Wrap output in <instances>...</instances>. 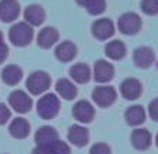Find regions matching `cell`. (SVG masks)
<instances>
[{
  "label": "cell",
  "instance_id": "obj_1",
  "mask_svg": "<svg viewBox=\"0 0 158 154\" xmlns=\"http://www.w3.org/2000/svg\"><path fill=\"white\" fill-rule=\"evenodd\" d=\"M32 39H34V30L25 21L15 23L9 30V41L14 46L18 48L28 46L32 42Z\"/></svg>",
  "mask_w": 158,
  "mask_h": 154
},
{
  "label": "cell",
  "instance_id": "obj_2",
  "mask_svg": "<svg viewBox=\"0 0 158 154\" xmlns=\"http://www.w3.org/2000/svg\"><path fill=\"white\" fill-rule=\"evenodd\" d=\"M52 84V79L46 71L44 70H36L28 76L27 81H25V87L30 91L31 95H42L49 90Z\"/></svg>",
  "mask_w": 158,
  "mask_h": 154
},
{
  "label": "cell",
  "instance_id": "obj_3",
  "mask_svg": "<svg viewBox=\"0 0 158 154\" xmlns=\"http://www.w3.org/2000/svg\"><path fill=\"white\" fill-rule=\"evenodd\" d=\"M60 111V101L52 92L42 94V97L36 102V112L42 119H53Z\"/></svg>",
  "mask_w": 158,
  "mask_h": 154
},
{
  "label": "cell",
  "instance_id": "obj_4",
  "mask_svg": "<svg viewBox=\"0 0 158 154\" xmlns=\"http://www.w3.org/2000/svg\"><path fill=\"white\" fill-rule=\"evenodd\" d=\"M141 25H143V21L140 15L133 11L125 13L118 20V28L125 35H136L141 30Z\"/></svg>",
  "mask_w": 158,
  "mask_h": 154
},
{
  "label": "cell",
  "instance_id": "obj_5",
  "mask_svg": "<svg viewBox=\"0 0 158 154\" xmlns=\"http://www.w3.org/2000/svg\"><path fill=\"white\" fill-rule=\"evenodd\" d=\"M32 98L23 90H15L9 95V105L17 113H28L32 109Z\"/></svg>",
  "mask_w": 158,
  "mask_h": 154
},
{
  "label": "cell",
  "instance_id": "obj_6",
  "mask_svg": "<svg viewBox=\"0 0 158 154\" xmlns=\"http://www.w3.org/2000/svg\"><path fill=\"white\" fill-rule=\"evenodd\" d=\"M118 92L112 86H98L93 91V101L99 108H109L116 101Z\"/></svg>",
  "mask_w": 158,
  "mask_h": 154
},
{
  "label": "cell",
  "instance_id": "obj_7",
  "mask_svg": "<svg viewBox=\"0 0 158 154\" xmlns=\"http://www.w3.org/2000/svg\"><path fill=\"white\" fill-rule=\"evenodd\" d=\"M72 113H73V118L76 121H78L80 123H89L95 118V108L93 107V104L89 101L80 100L74 104Z\"/></svg>",
  "mask_w": 158,
  "mask_h": 154
},
{
  "label": "cell",
  "instance_id": "obj_8",
  "mask_svg": "<svg viewBox=\"0 0 158 154\" xmlns=\"http://www.w3.org/2000/svg\"><path fill=\"white\" fill-rule=\"evenodd\" d=\"M115 24L112 20L109 18H98L91 25V32L99 41H106V39H110L115 34Z\"/></svg>",
  "mask_w": 158,
  "mask_h": 154
},
{
  "label": "cell",
  "instance_id": "obj_9",
  "mask_svg": "<svg viewBox=\"0 0 158 154\" xmlns=\"http://www.w3.org/2000/svg\"><path fill=\"white\" fill-rule=\"evenodd\" d=\"M119 92L125 100L134 101L141 97L143 94V84L140 80L134 79V77H129L126 80H123L119 86Z\"/></svg>",
  "mask_w": 158,
  "mask_h": 154
},
{
  "label": "cell",
  "instance_id": "obj_10",
  "mask_svg": "<svg viewBox=\"0 0 158 154\" xmlns=\"http://www.w3.org/2000/svg\"><path fill=\"white\" fill-rule=\"evenodd\" d=\"M115 76V67L112 63L108 60H97L94 63V70H93V77L94 80L99 84H106L109 83Z\"/></svg>",
  "mask_w": 158,
  "mask_h": 154
},
{
  "label": "cell",
  "instance_id": "obj_11",
  "mask_svg": "<svg viewBox=\"0 0 158 154\" xmlns=\"http://www.w3.org/2000/svg\"><path fill=\"white\" fill-rule=\"evenodd\" d=\"M21 6L17 0H0V21L13 23L20 17Z\"/></svg>",
  "mask_w": 158,
  "mask_h": 154
},
{
  "label": "cell",
  "instance_id": "obj_12",
  "mask_svg": "<svg viewBox=\"0 0 158 154\" xmlns=\"http://www.w3.org/2000/svg\"><path fill=\"white\" fill-rule=\"evenodd\" d=\"M155 60L154 50L148 46H139L133 52V63L139 69H148Z\"/></svg>",
  "mask_w": 158,
  "mask_h": 154
},
{
  "label": "cell",
  "instance_id": "obj_13",
  "mask_svg": "<svg viewBox=\"0 0 158 154\" xmlns=\"http://www.w3.org/2000/svg\"><path fill=\"white\" fill-rule=\"evenodd\" d=\"M67 139L76 147H84L89 142V132L81 125H72L67 130Z\"/></svg>",
  "mask_w": 158,
  "mask_h": 154
},
{
  "label": "cell",
  "instance_id": "obj_14",
  "mask_svg": "<svg viewBox=\"0 0 158 154\" xmlns=\"http://www.w3.org/2000/svg\"><path fill=\"white\" fill-rule=\"evenodd\" d=\"M130 142H131V146H133L136 150L144 151V150H147V148H150V146H151L152 136L144 127H136L130 135Z\"/></svg>",
  "mask_w": 158,
  "mask_h": 154
},
{
  "label": "cell",
  "instance_id": "obj_15",
  "mask_svg": "<svg viewBox=\"0 0 158 154\" xmlns=\"http://www.w3.org/2000/svg\"><path fill=\"white\" fill-rule=\"evenodd\" d=\"M46 18V13H45L44 7L39 4H30L25 7L24 10V21L30 24L31 27H39L42 25Z\"/></svg>",
  "mask_w": 158,
  "mask_h": 154
},
{
  "label": "cell",
  "instance_id": "obj_16",
  "mask_svg": "<svg viewBox=\"0 0 158 154\" xmlns=\"http://www.w3.org/2000/svg\"><path fill=\"white\" fill-rule=\"evenodd\" d=\"M59 41V31L55 27H44L36 35V44L42 49H49Z\"/></svg>",
  "mask_w": 158,
  "mask_h": 154
},
{
  "label": "cell",
  "instance_id": "obj_17",
  "mask_svg": "<svg viewBox=\"0 0 158 154\" xmlns=\"http://www.w3.org/2000/svg\"><path fill=\"white\" fill-rule=\"evenodd\" d=\"M55 56L57 60L63 63L72 62L77 56V46L72 41H63L57 44V46L55 48Z\"/></svg>",
  "mask_w": 158,
  "mask_h": 154
},
{
  "label": "cell",
  "instance_id": "obj_18",
  "mask_svg": "<svg viewBox=\"0 0 158 154\" xmlns=\"http://www.w3.org/2000/svg\"><path fill=\"white\" fill-rule=\"evenodd\" d=\"M9 133L11 135L14 139H25L28 135L31 133V125L27 119L17 116V118L11 119L9 125Z\"/></svg>",
  "mask_w": 158,
  "mask_h": 154
},
{
  "label": "cell",
  "instance_id": "obj_19",
  "mask_svg": "<svg viewBox=\"0 0 158 154\" xmlns=\"http://www.w3.org/2000/svg\"><path fill=\"white\" fill-rule=\"evenodd\" d=\"M69 74L72 77V80L77 84H87L91 80V69L87 63H76L70 67Z\"/></svg>",
  "mask_w": 158,
  "mask_h": 154
},
{
  "label": "cell",
  "instance_id": "obj_20",
  "mask_svg": "<svg viewBox=\"0 0 158 154\" xmlns=\"http://www.w3.org/2000/svg\"><path fill=\"white\" fill-rule=\"evenodd\" d=\"M146 115L147 113H146L144 107H141V105H131L125 112L126 123H127L129 126L137 127L146 122Z\"/></svg>",
  "mask_w": 158,
  "mask_h": 154
},
{
  "label": "cell",
  "instance_id": "obj_21",
  "mask_svg": "<svg viewBox=\"0 0 158 154\" xmlns=\"http://www.w3.org/2000/svg\"><path fill=\"white\" fill-rule=\"evenodd\" d=\"M59 140V133L53 126H41L35 133V143L36 146H45Z\"/></svg>",
  "mask_w": 158,
  "mask_h": 154
},
{
  "label": "cell",
  "instance_id": "obj_22",
  "mask_svg": "<svg viewBox=\"0 0 158 154\" xmlns=\"http://www.w3.org/2000/svg\"><path fill=\"white\" fill-rule=\"evenodd\" d=\"M23 70L17 65H7L2 70V80L7 86H17L23 80Z\"/></svg>",
  "mask_w": 158,
  "mask_h": 154
},
{
  "label": "cell",
  "instance_id": "obj_23",
  "mask_svg": "<svg viewBox=\"0 0 158 154\" xmlns=\"http://www.w3.org/2000/svg\"><path fill=\"white\" fill-rule=\"evenodd\" d=\"M56 91L63 100L72 101L77 97V87L69 79H59L56 81Z\"/></svg>",
  "mask_w": 158,
  "mask_h": 154
},
{
  "label": "cell",
  "instance_id": "obj_24",
  "mask_svg": "<svg viewBox=\"0 0 158 154\" xmlns=\"http://www.w3.org/2000/svg\"><path fill=\"white\" fill-rule=\"evenodd\" d=\"M105 55L110 60H122L126 56V45L119 39L109 41L105 46Z\"/></svg>",
  "mask_w": 158,
  "mask_h": 154
},
{
  "label": "cell",
  "instance_id": "obj_25",
  "mask_svg": "<svg viewBox=\"0 0 158 154\" xmlns=\"http://www.w3.org/2000/svg\"><path fill=\"white\" fill-rule=\"evenodd\" d=\"M76 3L91 15H99L106 10V0H76Z\"/></svg>",
  "mask_w": 158,
  "mask_h": 154
},
{
  "label": "cell",
  "instance_id": "obj_26",
  "mask_svg": "<svg viewBox=\"0 0 158 154\" xmlns=\"http://www.w3.org/2000/svg\"><path fill=\"white\" fill-rule=\"evenodd\" d=\"M140 9L147 15H157L158 14V0H141Z\"/></svg>",
  "mask_w": 158,
  "mask_h": 154
},
{
  "label": "cell",
  "instance_id": "obj_27",
  "mask_svg": "<svg viewBox=\"0 0 158 154\" xmlns=\"http://www.w3.org/2000/svg\"><path fill=\"white\" fill-rule=\"evenodd\" d=\"M52 148H53V153L55 154H70L72 150H70L69 144L63 140H56V142L52 143Z\"/></svg>",
  "mask_w": 158,
  "mask_h": 154
},
{
  "label": "cell",
  "instance_id": "obj_28",
  "mask_svg": "<svg viewBox=\"0 0 158 154\" xmlns=\"http://www.w3.org/2000/svg\"><path fill=\"white\" fill-rule=\"evenodd\" d=\"M89 154H112V151L106 143H95L89 148Z\"/></svg>",
  "mask_w": 158,
  "mask_h": 154
},
{
  "label": "cell",
  "instance_id": "obj_29",
  "mask_svg": "<svg viewBox=\"0 0 158 154\" xmlns=\"http://www.w3.org/2000/svg\"><path fill=\"white\" fill-rule=\"evenodd\" d=\"M11 118V111L6 104L0 102V125H4Z\"/></svg>",
  "mask_w": 158,
  "mask_h": 154
},
{
  "label": "cell",
  "instance_id": "obj_30",
  "mask_svg": "<svg viewBox=\"0 0 158 154\" xmlns=\"http://www.w3.org/2000/svg\"><path fill=\"white\" fill-rule=\"evenodd\" d=\"M148 115L152 121L158 122V98H154L148 104Z\"/></svg>",
  "mask_w": 158,
  "mask_h": 154
},
{
  "label": "cell",
  "instance_id": "obj_31",
  "mask_svg": "<svg viewBox=\"0 0 158 154\" xmlns=\"http://www.w3.org/2000/svg\"><path fill=\"white\" fill-rule=\"evenodd\" d=\"M31 154H55V153L51 143V144H45V146H36Z\"/></svg>",
  "mask_w": 158,
  "mask_h": 154
},
{
  "label": "cell",
  "instance_id": "obj_32",
  "mask_svg": "<svg viewBox=\"0 0 158 154\" xmlns=\"http://www.w3.org/2000/svg\"><path fill=\"white\" fill-rule=\"evenodd\" d=\"M7 56H9V46H7L6 44H2L0 45V65L4 63Z\"/></svg>",
  "mask_w": 158,
  "mask_h": 154
},
{
  "label": "cell",
  "instance_id": "obj_33",
  "mask_svg": "<svg viewBox=\"0 0 158 154\" xmlns=\"http://www.w3.org/2000/svg\"><path fill=\"white\" fill-rule=\"evenodd\" d=\"M2 44H4V41H3V32L0 31V45Z\"/></svg>",
  "mask_w": 158,
  "mask_h": 154
},
{
  "label": "cell",
  "instance_id": "obj_34",
  "mask_svg": "<svg viewBox=\"0 0 158 154\" xmlns=\"http://www.w3.org/2000/svg\"><path fill=\"white\" fill-rule=\"evenodd\" d=\"M155 144H157V147H158V135H157V137H155Z\"/></svg>",
  "mask_w": 158,
  "mask_h": 154
}]
</instances>
